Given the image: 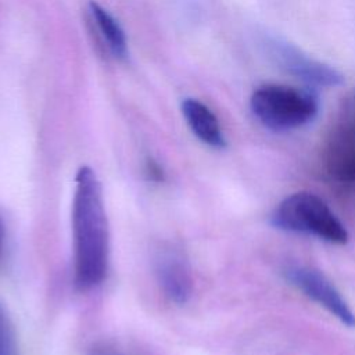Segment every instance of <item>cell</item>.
<instances>
[{
  "mask_svg": "<svg viewBox=\"0 0 355 355\" xmlns=\"http://www.w3.org/2000/svg\"><path fill=\"white\" fill-rule=\"evenodd\" d=\"M72 233L75 284L89 290L104 280L110 248L101 184L89 166H82L75 178Z\"/></svg>",
  "mask_w": 355,
  "mask_h": 355,
  "instance_id": "1",
  "label": "cell"
},
{
  "mask_svg": "<svg viewBox=\"0 0 355 355\" xmlns=\"http://www.w3.org/2000/svg\"><path fill=\"white\" fill-rule=\"evenodd\" d=\"M270 223L279 230L313 236L331 244L343 245L349 239L344 223L326 201L311 191L284 197L273 209Z\"/></svg>",
  "mask_w": 355,
  "mask_h": 355,
  "instance_id": "2",
  "label": "cell"
},
{
  "mask_svg": "<svg viewBox=\"0 0 355 355\" xmlns=\"http://www.w3.org/2000/svg\"><path fill=\"white\" fill-rule=\"evenodd\" d=\"M257 119L270 130L287 132L312 122L319 111L313 92L283 85L259 86L250 100Z\"/></svg>",
  "mask_w": 355,
  "mask_h": 355,
  "instance_id": "3",
  "label": "cell"
},
{
  "mask_svg": "<svg viewBox=\"0 0 355 355\" xmlns=\"http://www.w3.org/2000/svg\"><path fill=\"white\" fill-rule=\"evenodd\" d=\"M282 275L291 286L324 308L338 322L355 327V313L337 287L322 272L308 265L291 262L282 268Z\"/></svg>",
  "mask_w": 355,
  "mask_h": 355,
  "instance_id": "4",
  "label": "cell"
},
{
  "mask_svg": "<svg viewBox=\"0 0 355 355\" xmlns=\"http://www.w3.org/2000/svg\"><path fill=\"white\" fill-rule=\"evenodd\" d=\"M270 57L286 72L316 86H337L343 83V75L334 68L304 54L288 42L270 37L266 42Z\"/></svg>",
  "mask_w": 355,
  "mask_h": 355,
  "instance_id": "5",
  "label": "cell"
},
{
  "mask_svg": "<svg viewBox=\"0 0 355 355\" xmlns=\"http://www.w3.org/2000/svg\"><path fill=\"white\" fill-rule=\"evenodd\" d=\"M157 276L165 295L175 304H184L193 290L190 266L184 255L175 248L159 252L157 258Z\"/></svg>",
  "mask_w": 355,
  "mask_h": 355,
  "instance_id": "6",
  "label": "cell"
},
{
  "mask_svg": "<svg viewBox=\"0 0 355 355\" xmlns=\"http://www.w3.org/2000/svg\"><path fill=\"white\" fill-rule=\"evenodd\" d=\"M182 112L191 132L202 143L214 148H223L226 146L218 118L205 104L194 98H186L182 103Z\"/></svg>",
  "mask_w": 355,
  "mask_h": 355,
  "instance_id": "7",
  "label": "cell"
},
{
  "mask_svg": "<svg viewBox=\"0 0 355 355\" xmlns=\"http://www.w3.org/2000/svg\"><path fill=\"white\" fill-rule=\"evenodd\" d=\"M90 14L93 19L96 21V25L98 31L101 32V36L105 39L110 50L114 53L115 57L123 58L128 54V44H126V36L119 24L114 19V17L105 11L101 6L92 1L89 4Z\"/></svg>",
  "mask_w": 355,
  "mask_h": 355,
  "instance_id": "8",
  "label": "cell"
},
{
  "mask_svg": "<svg viewBox=\"0 0 355 355\" xmlns=\"http://www.w3.org/2000/svg\"><path fill=\"white\" fill-rule=\"evenodd\" d=\"M0 355H17L15 336L11 320L0 302Z\"/></svg>",
  "mask_w": 355,
  "mask_h": 355,
  "instance_id": "9",
  "label": "cell"
},
{
  "mask_svg": "<svg viewBox=\"0 0 355 355\" xmlns=\"http://www.w3.org/2000/svg\"><path fill=\"white\" fill-rule=\"evenodd\" d=\"M147 172H148L150 179H153V180H161L162 179V171L154 161L147 162Z\"/></svg>",
  "mask_w": 355,
  "mask_h": 355,
  "instance_id": "10",
  "label": "cell"
},
{
  "mask_svg": "<svg viewBox=\"0 0 355 355\" xmlns=\"http://www.w3.org/2000/svg\"><path fill=\"white\" fill-rule=\"evenodd\" d=\"M4 254H6V230L0 218V265L4 262Z\"/></svg>",
  "mask_w": 355,
  "mask_h": 355,
  "instance_id": "11",
  "label": "cell"
},
{
  "mask_svg": "<svg viewBox=\"0 0 355 355\" xmlns=\"http://www.w3.org/2000/svg\"><path fill=\"white\" fill-rule=\"evenodd\" d=\"M90 355H119V354L110 351V349H94V351H92Z\"/></svg>",
  "mask_w": 355,
  "mask_h": 355,
  "instance_id": "12",
  "label": "cell"
},
{
  "mask_svg": "<svg viewBox=\"0 0 355 355\" xmlns=\"http://www.w3.org/2000/svg\"><path fill=\"white\" fill-rule=\"evenodd\" d=\"M351 111H352V114H354V116H355V97H354V100H352V103H351Z\"/></svg>",
  "mask_w": 355,
  "mask_h": 355,
  "instance_id": "13",
  "label": "cell"
}]
</instances>
